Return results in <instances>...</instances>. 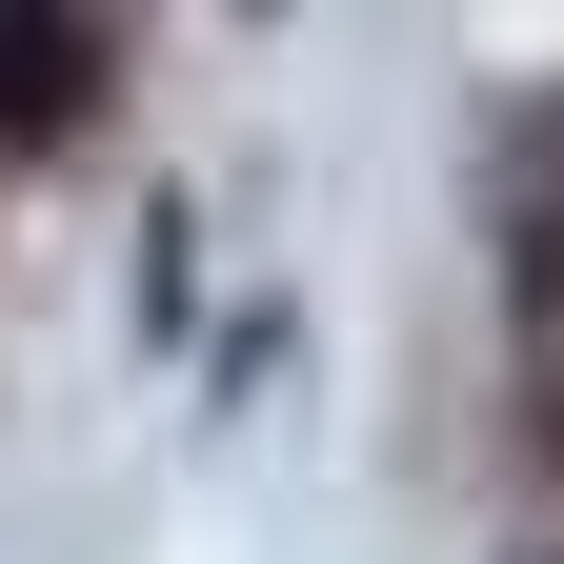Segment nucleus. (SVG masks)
Listing matches in <instances>:
<instances>
[{"label":"nucleus","mask_w":564,"mask_h":564,"mask_svg":"<svg viewBox=\"0 0 564 564\" xmlns=\"http://www.w3.org/2000/svg\"><path fill=\"white\" fill-rule=\"evenodd\" d=\"M101 101V21H61V0H0V141H61Z\"/></svg>","instance_id":"f257e3e1"}]
</instances>
